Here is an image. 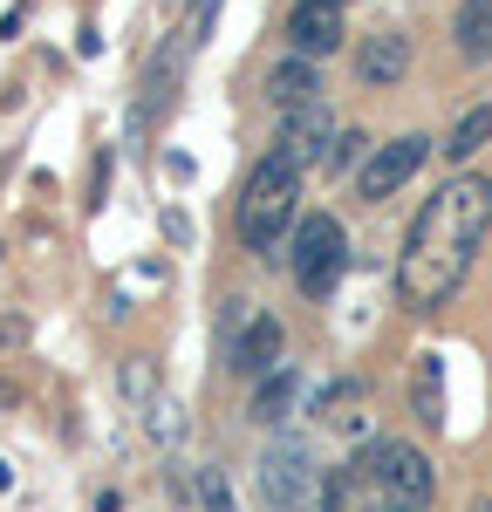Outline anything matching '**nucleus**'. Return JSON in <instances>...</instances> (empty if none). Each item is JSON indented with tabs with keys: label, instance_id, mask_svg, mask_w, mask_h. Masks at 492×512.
I'll return each instance as SVG.
<instances>
[{
	"label": "nucleus",
	"instance_id": "obj_24",
	"mask_svg": "<svg viewBox=\"0 0 492 512\" xmlns=\"http://www.w3.org/2000/svg\"><path fill=\"white\" fill-rule=\"evenodd\" d=\"M472 512H492V492H479V499H472Z\"/></svg>",
	"mask_w": 492,
	"mask_h": 512
},
{
	"label": "nucleus",
	"instance_id": "obj_4",
	"mask_svg": "<svg viewBox=\"0 0 492 512\" xmlns=\"http://www.w3.org/2000/svg\"><path fill=\"white\" fill-rule=\"evenodd\" d=\"M322 458H315V444L301 431H287L274 424L267 444H260V499L274 512H315L322 506Z\"/></svg>",
	"mask_w": 492,
	"mask_h": 512
},
{
	"label": "nucleus",
	"instance_id": "obj_16",
	"mask_svg": "<svg viewBox=\"0 0 492 512\" xmlns=\"http://www.w3.org/2000/svg\"><path fill=\"white\" fill-rule=\"evenodd\" d=\"M294 390H301V383H294V369H287V362H274V369H267V383H260V396H253V417H260L267 431H274V424H287Z\"/></svg>",
	"mask_w": 492,
	"mask_h": 512
},
{
	"label": "nucleus",
	"instance_id": "obj_21",
	"mask_svg": "<svg viewBox=\"0 0 492 512\" xmlns=\"http://www.w3.org/2000/svg\"><path fill=\"white\" fill-rule=\"evenodd\" d=\"M356 158H363V137H356V130H342V137H335V151H328V171H349Z\"/></svg>",
	"mask_w": 492,
	"mask_h": 512
},
{
	"label": "nucleus",
	"instance_id": "obj_7",
	"mask_svg": "<svg viewBox=\"0 0 492 512\" xmlns=\"http://www.w3.org/2000/svg\"><path fill=\"white\" fill-rule=\"evenodd\" d=\"M424 158H431V137L424 130H410V137H390V144H376L363 158V198L369 205H383L390 192H404L410 178L424 171Z\"/></svg>",
	"mask_w": 492,
	"mask_h": 512
},
{
	"label": "nucleus",
	"instance_id": "obj_6",
	"mask_svg": "<svg viewBox=\"0 0 492 512\" xmlns=\"http://www.w3.org/2000/svg\"><path fill=\"white\" fill-rule=\"evenodd\" d=\"M274 151H287L301 171H308V164H328V151H335V110H328V96H308V103L281 110Z\"/></svg>",
	"mask_w": 492,
	"mask_h": 512
},
{
	"label": "nucleus",
	"instance_id": "obj_11",
	"mask_svg": "<svg viewBox=\"0 0 492 512\" xmlns=\"http://www.w3.org/2000/svg\"><path fill=\"white\" fill-rule=\"evenodd\" d=\"M308 96H322L315 55H287V62L267 69V103H274V110H294V103H308Z\"/></svg>",
	"mask_w": 492,
	"mask_h": 512
},
{
	"label": "nucleus",
	"instance_id": "obj_12",
	"mask_svg": "<svg viewBox=\"0 0 492 512\" xmlns=\"http://www.w3.org/2000/svg\"><path fill=\"white\" fill-rule=\"evenodd\" d=\"M281 342H287L281 321H274V315H253V321H246L240 355H233V376H267V369L281 362Z\"/></svg>",
	"mask_w": 492,
	"mask_h": 512
},
{
	"label": "nucleus",
	"instance_id": "obj_26",
	"mask_svg": "<svg viewBox=\"0 0 492 512\" xmlns=\"http://www.w3.org/2000/svg\"><path fill=\"white\" fill-rule=\"evenodd\" d=\"M363 512H390V506H369V499H363Z\"/></svg>",
	"mask_w": 492,
	"mask_h": 512
},
{
	"label": "nucleus",
	"instance_id": "obj_17",
	"mask_svg": "<svg viewBox=\"0 0 492 512\" xmlns=\"http://www.w3.org/2000/svg\"><path fill=\"white\" fill-rule=\"evenodd\" d=\"M123 396H130V410H137V417H151V403L164 396L158 362H151V355H130V362H123Z\"/></svg>",
	"mask_w": 492,
	"mask_h": 512
},
{
	"label": "nucleus",
	"instance_id": "obj_10",
	"mask_svg": "<svg viewBox=\"0 0 492 512\" xmlns=\"http://www.w3.org/2000/svg\"><path fill=\"white\" fill-rule=\"evenodd\" d=\"M322 431L349 437V444H369V417H363V383H328L322 403H315Z\"/></svg>",
	"mask_w": 492,
	"mask_h": 512
},
{
	"label": "nucleus",
	"instance_id": "obj_14",
	"mask_svg": "<svg viewBox=\"0 0 492 512\" xmlns=\"http://www.w3.org/2000/svg\"><path fill=\"white\" fill-rule=\"evenodd\" d=\"M410 410H417L424 424L445 417V362H438V355H417V369H410Z\"/></svg>",
	"mask_w": 492,
	"mask_h": 512
},
{
	"label": "nucleus",
	"instance_id": "obj_8",
	"mask_svg": "<svg viewBox=\"0 0 492 512\" xmlns=\"http://www.w3.org/2000/svg\"><path fill=\"white\" fill-rule=\"evenodd\" d=\"M287 48L294 55H335L342 48V7L335 0H301L294 14H287Z\"/></svg>",
	"mask_w": 492,
	"mask_h": 512
},
{
	"label": "nucleus",
	"instance_id": "obj_25",
	"mask_svg": "<svg viewBox=\"0 0 492 512\" xmlns=\"http://www.w3.org/2000/svg\"><path fill=\"white\" fill-rule=\"evenodd\" d=\"M7 485H14V472H7V465H0V492H7Z\"/></svg>",
	"mask_w": 492,
	"mask_h": 512
},
{
	"label": "nucleus",
	"instance_id": "obj_1",
	"mask_svg": "<svg viewBox=\"0 0 492 512\" xmlns=\"http://www.w3.org/2000/svg\"><path fill=\"white\" fill-rule=\"evenodd\" d=\"M486 233H492V178L458 171L410 219L404 253H397V294H404L410 308L451 301L465 287V274H472V260L486 253Z\"/></svg>",
	"mask_w": 492,
	"mask_h": 512
},
{
	"label": "nucleus",
	"instance_id": "obj_3",
	"mask_svg": "<svg viewBox=\"0 0 492 512\" xmlns=\"http://www.w3.org/2000/svg\"><path fill=\"white\" fill-rule=\"evenodd\" d=\"M356 485H363L369 506H390V512H424L438 478H431V458L404 444V437H369L356 451Z\"/></svg>",
	"mask_w": 492,
	"mask_h": 512
},
{
	"label": "nucleus",
	"instance_id": "obj_18",
	"mask_svg": "<svg viewBox=\"0 0 492 512\" xmlns=\"http://www.w3.org/2000/svg\"><path fill=\"white\" fill-rule=\"evenodd\" d=\"M246 301H226V308H219V362H226V369H233V355H240V342H246Z\"/></svg>",
	"mask_w": 492,
	"mask_h": 512
},
{
	"label": "nucleus",
	"instance_id": "obj_5",
	"mask_svg": "<svg viewBox=\"0 0 492 512\" xmlns=\"http://www.w3.org/2000/svg\"><path fill=\"white\" fill-rule=\"evenodd\" d=\"M287 267H294V287H301L308 301H328L335 280H342V267H349V233H342V219H335V212H308V219L294 226Z\"/></svg>",
	"mask_w": 492,
	"mask_h": 512
},
{
	"label": "nucleus",
	"instance_id": "obj_23",
	"mask_svg": "<svg viewBox=\"0 0 492 512\" xmlns=\"http://www.w3.org/2000/svg\"><path fill=\"white\" fill-rule=\"evenodd\" d=\"M164 239H171V246H185V239H192V226H185V212H164Z\"/></svg>",
	"mask_w": 492,
	"mask_h": 512
},
{
	"label": "nucleus",
	"instance_id": "obj_15",
	"mask_svg": "<svg viewBox=\"0 0 492 512\" xmlns=\"http://www.w3.org/2000/svg\"><path fill=\"white\" fill-rule=\"evenodd\" d=\"M451 35H458V55H465V62L492 55V0H458V21H451Z\"/></svg>",
	"mask_w": 492,
	"mask_h": 512
},
{
	"label": "nucleus",
	"instance_id": "obj_9",
	"mask_svg": "<svg viewBox=\"0 0 492 512\" xmlns=\"http://www.w3.org/2000/svg\"><path fill=\"white\" fill-rule=\"evenodd\" d=\"M356 76H363L369 89H390V82H404V76H410V35H397V28L369 35L363 48H356Z\"/></svg>",
	"mask_w": 492,
	"mask_h": 512
},
{
	"label": "nucleus",
	"instance_id": "obj_27",
	"mask_svg": "<svg viewBox=\"0 0 492 512\" xmlns=\"http://www.w3.org/2000/svg\"><path fill=\"white\" fill-rule=\"evenodd\" d=\"M335 7H349V0H335Z\"/></svg>",
	"mask_w": 492,
	"mask_h": 512
},
{
	"label": "nucleus",
	"instance_id": "obj_20",
	"mask_svg": "<svg viewBox=\"0 0 492 512\" xmlns=\"http://www.w3.org/2000/svg\"><path fill=\"white\" fill-rule=\"evenodd\" d=\"M144 424V437H158V444H178V431H185V417H178V403L171 396H158L151 403V417H137Z\"/></svg>",
	"mask_w": 492,
	"mask_h": 512
},
{
	"label": "nucleus",
	"instance_id": "obj_13",
	"mask_svg": "<svg viewBox=\"0 0 492 512\" xmlns=\"http://www.w3.org/2000/svg\"><path fill=\"white\" fill-rule=\"evenodd\" d=\"M486 144H492V103H472L465 117L451 123V137H445V144H438V151H445L451 164H472V158H479V151H486Z\"/></svg>",
	"mask_w": 492,
	"mask_h": 512
},
{
	"label": "nucleus",
	"instance_id": "obj_19",
	"mask_svg": "<svg viewBox=\"0 0 492 512\" xmlns=\"http://www.w3.org/2000/svg\"><path fill=\"white\" fill-rule=\"evenodd\" d=\"M192 499H199L205 512H233V492H226V472H219V465H199V478H192Z\"/></svg>",
	"mask_w": 492,
	"mask_h": 512
},
{
	"label": "nucleus",
	"instance_id": "obj_22",
	"mask_svg": "<svg viewBox=\"0 0 492 512\" xmlns=\"http://www.w3.org/2000/svg\"><path fill=\"white\" fill-rule=\"evenodd\" d=\"M28 342V315H0V355H14Z\"/></svg>",
	"mask_w": 492,
	"mask_h": 512
},
{
	"label": "nucleus",
	"instance_id": "obj_2",
	"mask_svg": "<svg viewBox=\"0 0 492 512\" xmlns=\"http://www.w3.org/2000/svg\"><path fill=\"white\" fill-rule=\"evenodd\" d=\"M294 212H301V164L287 158V151H267V158L253 164L246 192H240L233 233H240L246 253H260V260H287L281 233L294 226Z\"/></svg>",
	"mask_w": 492,
	"mask_h": 512
}]
</instances>
